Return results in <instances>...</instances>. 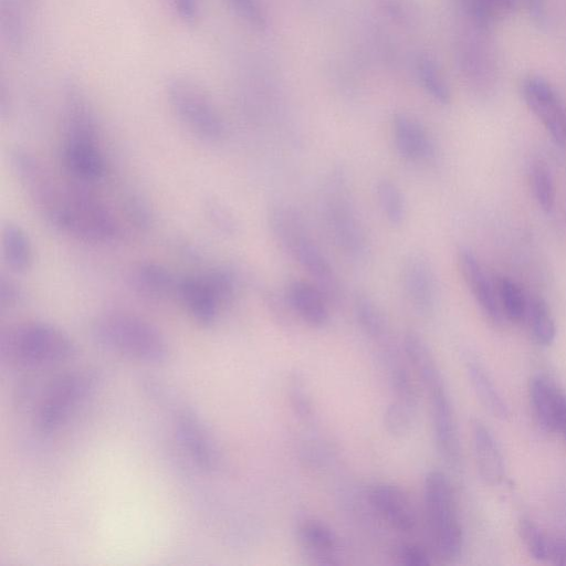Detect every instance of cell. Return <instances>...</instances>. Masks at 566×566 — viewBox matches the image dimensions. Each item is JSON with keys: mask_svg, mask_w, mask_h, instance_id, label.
Returning <instances> with one entry per match:
<instances>
[{"mask_svg": "<svg viewBox=\"0 0 566 566\" xmlns=\"http://www.w3.org/2000/svg\"><path fill=\"white\" fill-rule=\"evenodd\" d=\"M42 217L54 229L90 243H108L120 234L111 210L94 195L77 186L61 185L41 161L20 178Z\"/></svg>", "mask_w": 566, "mask_h": 566, "instance_id": "cell-1", "label": "cell"}, {"mask_svg": "<svg viewBox=\"0 0 566 566\" xmlns=\"http://www.w3.org/2000/svg\"><path fill=\"white\" fill-rule=\"evenodd\" d=\"M402 350L427 396L437 451L449 467L458 469L462 461L459 428L437 359L424 338L415 331H408L403 335Z\"/></svg>", "mask_w": 566, "mask_h": 566, "instance_id": "cell-2", "label": "cell"}, {"mask_svg": "<svg viewBox=\"0 0 566 566\" xmlns=\"http://www.w3.org/2000/svg\"><path fill=\"white\" fill-rule=\"evenodd\" d=\"M101 382L95 369L55 374L30 380L20 388L18 400L30 407L32 421L41 433H53L91 398Z\"/></svg>", "mask_w": 566, "mask_h": 566, "instance_id": "cell-3", "label": "cell"}, {"mask_svg": "<svg viewBox=\"0 0 566 566\" xmlns=\"http://www.w3.org/2000/svg\"><path fill=\"white\" fill-rule=\"evenodd\" d=\"M269 226L273 237L310 275L332 303L343 295L339 276L323 250L313 240L300 212L285 202H275L269 209Z\"/></svg>", "mask_w": 566, "mask_h": 566, "instance_id": "cell-4", "label": "cell"}, {"mask_svg": "<svg viewBox=\"0 0 566 566\" xmlns=\"http://www.w3.org/2000/svg\"><path fill=\"white\" fill-rule=\"evenodd\" d=\"M76 354L73 339L46 322H23L0 335V359L12 367L48 369L73 359Z\"/></svg>", "mask_w": 566, "mask_h": 566, "instance_id": "cell-5", "label": "cell"}, {"mask_svg": "<svg viewBox=\"0 0 566 566\" xmlns=\"http://www.w3.org/2000/svg\"><path fill=\"white\" fill-rule=\"evenodd\" d=\"M60 156L63 168L75 180L94 182L105 174L92 113L81 91L71 84L65 92V134Z\"/></svg>", "mask_w": 566, "mask_h": 566, "instance_id": "cell-6", "label": "cell"}, {"mask_svg": "<svg viewBox=\"0 0 566 566\" xmlns=\"http://www.w3.org/2000/svg\"><path fill=\"white\" fill-rule=\"evenodd\" d=\"M93 340L102 348L146 364H163L170 355L165 335L148 321L125 312L98 315L91 325Z\"/></svg>", "mask_w": 566, "mask_h": 566, "instance_id": "cell-7", "label": "cell"}, {"mask_svg": "<svg viewBox=\"0 0 566 566\" xmlns=\"http://www.w3.org/2000/svg\"><path fill=\"white\" fill-rule=\"evenodd\" d=\"M423 509L434 556L453 562L463 549V531L453 489L440 470H430L423 479Z\"/></svg>", "mask_w": 566, "mask_h": 566, "instance_id": "cell-8", "label": "cell"}, {"mask_svg": "<svg viewBox=\"0 0 566 566\" xmlns=\"http://www.w3.org/2000/svg\"><path fill=\"white\" fill-rule=\"evenodd\" d=\"M322 208L329 234L338 250L353 262L365 261L369 253L368 234L342 169H335L328 176Z\"/></svg>", "mask_w": 566, "mask_h": 566, "instance_id": "cell-9", "label": "cell"}, {"mask_svg": "<svg viewBox=\"0 0 566 566\" xmlns=\"http://www.w3.org/2000/svg\"><path fill=\"white\" fill-rule=\"evenodd\" d=\"M147 390L154 400L168 406L177 439L190 460L206 472L217 471L222 462L221 450L199 415L185 403L178 402L159 382L153 381Z\"/></svg>", "mask_w": 566, "mask_h": 566, "instance_id": "cell-10", "label": "cell"}, {"mask_svg": "<svg viewBox=\"0 0 566 566\" xmlns=\"http://www.w3.org/2000/svg\"><path fill=\"white\" fill-rule=\"evenodd\" d=\"M166 95L172 113L193 136L207 144H217L223 139L224 120L198 85L176 77L168 82Z\"/></svg>", "mask_w": 566, "mask_h": 566, "instance_id": "cell-11", "label": "cell"}, {"mask_svg": "<svg viewBox=\"0 0 566 566\" xmlns=\"http://www.w3.org/2000/svg\"><path fill=\"white\" fill-rule=\"evenodd\" d=\"M237 291V279L228 269H212L179 279L176 297L200 325L211 326Z\"/></svg>", "mask_w": 566, "mask_h": 566, "instance_id": "cell-12", "label": "cell"}, {"mask_svg": "<svg viewBox=\"0 0 566 566\" xmlns=\"http://www.w3.org/2000/svg\"><path fill=\"white\" fill-rule=\"evenodd\" d=\"M523 99L554 142L566 144V106L552 84L539 75H528L521 85Z\"/></svg>", "mask_w": 566, "mask_h": 566, "instance_id": "cell-13", "label": "cell"}, {"mask_svg": "<svg viewBox=\"0 0 566 566\" xmlns=\"http://www.w3.org/2000/svg\"><path fill=\"white\" fill-rule=\"evenodd\" d=\"M367 499L373 511L391 530L400 534H411L417 530L416 507L400 486L377 482L369 488Z\"/></svg>", "mask_w": 566, "mask_h": 566, "instance_id": "cell-14", "label": "cell"}, {"mask_svg": "<svg viewBox=\"0 0 566 566\" xmlns=\"http://www.w3.org/2000/svg\"><path fill=\"white\" fill-rule=\"evenodd\" d=\"M474 29L473 34L464 38L459 44V64L464 78L479 91L493 88L497 67L494 52L484 35L489 31Z\"/></svg>", "mask_w": 566, "mask_h": 566, "instance_id": "cell-15", "label": "cell"}, {"mask_svg": "<svg viewBox=\"0 0 566 566\" xmlns=\"http://www.w3.org/2000/svg\"><path fill=\"white\" fill-rule=\"evenodd\" d=\"M401 281L406 297L419 315L433 312L437 302V282L433 269L421 253H411L405 260Z\"/></svg>", "mask_w": 566, "mask_h": 566, "instance_id": "cell-16", "label": "cell"}, {"mask_svg": "<svg viewBox=\"0 0 566 566\" xmlns=\"http://www.w3.org/2000/svg\"><path fill=\"white\" fill-rule=\"evenodd\" d=\"M528 397L538 424L547 432L557 433L566 408V392L548 376L536 374L530 379Z\"/></svg>", "mask_w": 566, "mask_h": 566, "instance_id": "cell-17", "label": "cell"}, {"mask_svg": "<svg viewBox=\"0 0 566 566\" xmlns=\"http://www.w3.org/2000/svg\"><path fill=\"white\" fill-rule=\"evenodd\" d=\"M458 266L465 285L483 313L493 322H500L503 315L495 283L486 275L474 253L467 248L459 250Z\"/></svg>", "mask_w": 566, "mask_h": 566, "instance_id": "cell-18", "label": "cell"}, {"mask_svg": "<svg viewBox=\"0 0 566 566\" xmlns=\"http://www.w3.org/2000/svg\"><path fill=\"white\" fill-rule=\"evenodd\" d=\"M391 130L395 147L405 160L424 163L434 156V143L423 125L412 116L395 114Z\"/></svg>", "mask_w": 566, "mask_h": 566, "instance_id": "cell-19", "label": "cell"}, {"mask_svg": "<svg viewBox=\"0 0 566 566\" xmlns=\"http://www.w3.org/2000/svg\"><path fill=\"white\" fill-rule=\"evenodd\" d=\"M291 311L305 324L314 328L324 327L331 316V302L313 282L294 280L285 291Z\"/></svg>", "mask_w": 566, "mask_h": 566, "instance_id": "cell-20", "label": "cell"}, {"mask_svg": "<svg viewBox=\"0 0 566 566\" xmlns=\"http://www.w3.org/2000/svg\"><path fill=\"white\" fill-rule=\"evenodd\" d=\"M296 538L305 555L316 564H338L340 543L336 532L316 518H305L297 524Z\"/></svg>", "mask_w": 566, "mask_h": 566, "instance_id": "cell-21", "label": "cell"}, {"mask_svg": "<svg viewBox=\"0 0 566 566\" xmlns=\"http://www.w3.org/2000/svg\"><path fill=\"white\" fill-rule=\"evenodd\" d=\"M471 440L476 469L489 485H497L505 478V462L491 430L480 420L471 422Z\"/></svg>", "mask_w": 566, "mask_h": 566, "instance_id": "cell-22", "label": "cell"}, {"mask_svg": "<svg viewBox=\"0 0 566 566\" xmlns=\"http://www.w3.org/2000/svg\"><path fill=\"white\" fill-rule=\"evenodd\" d=\"M528 554L536 560L566 565V537L547 532L531 518H522L517 528Z\"/></svg>", "mask_w": 566, "mask_h": 566, "instance_id": "cell-23", "label": "cell"}, {"mask_svg": "<svg viewBox=\"0 0 566 566\" xmlns=\"http://www.w3.org/2000/svg\"><path fill=\"white\" fill-rule=\"evenodd\" d=\"M179 279L169 269L155 262H142L129 274L130 286L139 295L151 300L176 296Z\"/></svg>", "mask_w": 566, "mask_h": 566, "instance_id": "cell-24", "label": "cell"}, {"mask_svg": "<svg viewBox=\"0 0 566 566\" xmlns=\"http://www.w3.org/2000/svg\"><path fill=\"white\" fill-rule=\"evenodd\" d=\"M463 364L469 381L483 407L495 418L505 420L510 409L492 378L479 358L470 352L463 353Z\"/></svg>", "mask_w": 566, "mask_h": 566, "instance_id": "cell-25", "label": "cell"}, {"mask_svg": "<svg viewBox=\"0 0 566 566\" xmlns=\"http://www.w3.org/2000/svg\"><path fill=\"white\" fill-rule=\"evenodd\" d=\"M2 258L14 273L27 272L33 263V247L29 234L19 224L8 222L1 232Z\"/></svg>", "mask_w": 566, "mask_h": 566, "instance_id": "cell-26", "label": "cell"}, {"mask_svg": "<svg viewBox=\"0 0 566 566\" xmlns=\"http://www.w3.org/2000/svg\"><path fill=\"white\" fill-rule=\"evenodd\" d=\"M354 315L359 329L374 346L392 339L384 312L369 295L359 293L355 296Z\"/></svg>", "mask_w": 566, "mask_h": 566, "instance_id": "cell-27", "label": "cell"}, {"mask_svg": "<svg viewBox=\"0 0 566 566\" xmlns=\"http://www.w3.org/2000/svg\"><path fill=\"white\" fill-rule=\"evenodd\" d=\"M460 4L471 27L490 32L512 15L517 0H460Z\"/></svg>", "mask_w": 566, "mask_h": 566, "instance_id": "cell-28", "label": "cell"}, {"mask_svg": "<svg viewBox=\"0 0 566 566\" xmlns=\"http://www.w3.org/2000/svg\"><path fill=\"white\" fill-rule=\"evenodd\" d=\"M30 0H1L0 33L4 43L11 50H19L28 34V11Z\"/></svg>", "mask_w": 566, "mask_h": 566, "instance_id": "cell-29", "label": "cell"}, {"mask_svg": "<svg viewBox=\"0 0 566 566\" xmlns=\"http://www.w3.org/2000/svg\"><path fill=\"white\" fill-rule=\"evenodd\" d=\"M523 322L533 339L541 346H549L556 337V325L552 312L538 295H527V305Z\"/></svg>", "mask_w": 566, "mask_h": 566, "instance_id": "cell-30", "label": "cell"}, {"mask_svg": "<svg viewBox=\"0 0 566 566\" xmlns=\"http://www.w3.org/2000/svg\"><path fill=\"white\" fill-rule=\"evenodd\" d=\"M494 283L502 315L513 323H522L527 294L510 277L500 276Z\"/></svg>", "mask_w": 566, "mask_h": 566, "instance_id": "cell-31", "label": "cell"}, {"mask_svg": "<svg viewBox=\"0 0 566 566\" xmlns=\"http://www.w3.org/2000/svg\"><path fill=\"white\" fill-rule=\"evenodd\" d=\"M376 195L386 220L391 226H400L405 221L407 207L399 186L389 178H381L376 184Z\"/></svg>", "mask_w": 566, "mask_h": 566, "instance_id": "cell-32", "label": "cell"}, {"mask_svg": "<svg viewBox=\"0 0 566 566\" xmlns=\"http://www.w3.org/2000/svg\"><path fill=\"white\" fill-rule=\"evenodd\" d=\"M416 71L423 90L431 98L442 105L450 103V88L441 70L432 59L426 55L420 56L417 60Z\"/></svg>", "mask_w": 566, "mask_h": 566, "instance_id": "cell-33", "label": "cell"}, {"mask_svg": "<svg viewBox=\"0 0 566 566\" xmlns=\"http://www.w3.org/2000/svg\"><path fill=\"white\" fill-rule=\"evenodd\" d=\"M530 181L538 207L549 213L556 201V188L553 174L545 161L537 159L531 164Z\"/></svg>", "mask_w": 566, "mask_h": 566, "instance_id": "cell-34", "label": "cell"}, {"mask_svg": "<svg viewBox=\"0 0 566 566\" xmlns=\"http://www.w3.org/2000/svg\"><path fill=\"white\" fill-rule=\"evenodd\" d=\"M287 396L294 415L304 423L314 419V406L307 384L300 373L290 375L287 381Z\"/></svg>", "mask_w": 566, "mask_h": 566, "instance_id": "cell-35", "label": "cell"}, {"mask_svg": "<svg viewBox=\"0 0 566 566\" xmlns=\"http://www.w3.org/2000/svg\"><path fill=\"white\" fill-rule=\"evenodd\" d=\"M415 409L389 401L382 413V424L388 434L403 438L409 434L417 419Z\"/></svg>", "mask_w": 566, "mask_h": 566, "instance_id": "cell-36", "label": "cell"}, {"mask_svg": "<svg viewBox=\"0 0 566 566\" xmlns=\"http://www.w3.org/2000/svg\"><path fill=\"white\" fill-rule=\"evenodd\" d=\"M373 1L388 19L401 27H412L419 21L420 7L416 0Z\"/></svg>", "mask_w": 566, "mask_h": 566, "instance_id": "cell-37", "label": "cell"}, {"mask_svg": "<svg viewBox=\"0 0 566 566\" xmlns=\"http://www.w3.org/2000/svg\"><path fill=\"white\" fill-rule=\"evenodd\" d=\"M432 553L415 542L400 544L395 551L396 562L406 566H427L433 563Z\"/></svg>", "mask_w": 566, "mask_h": 566, "instance_id": "cell-38", "label": "cell"}, {"mask_svg": "<svg viewBox=\"0 0 566 566\" xmlns=\"http://www.w3.org/2000/svg\"><path fill=\"white\" fill-rule=\"evenodd\" d=\"M235 14L250 27L262 30L266 27L265 14L258 0H227Z\"/></svg>", "mask_w": 566, "mask_h": 566, "instance_id": "cell-39", "label": "cell"}, {"mask_svg": "<svg viewBox=\"0 0 566 566\" xmlns=\"http://www.w3.org/2000/svg\"><path fill=\"white\" fill-rule=\"evenodd\" d=\"M206 214L210 223L220 232L234 234L237 232V221L232 214L220 203L210 201L206 205Z\"/></svg>", "mask_w": 566, "mask_h": 566, "instance_id": "cell-40", "label": "cell"}, {"mask_svg": "<svg viewBox=\"0 0 566 566\" xmlns=\"http://www.w3.org/2000/svg\"><path fill=\"white\" fill-rule=\"evenodd\" d=\"M174 13L187 24L196 23L200 18L199 0H167Z\"/></svg>", "mask_w": 566, "mask_h": 566, "instance_id": "cell-41", "label": "cell"}, {"mask_svg": "<svg viewBox=\"0 0 566 566\" xmlns=\"http://www.w3.org/2000/svg\"><path fill=\"white\" fill-rule=\"evenodd\" d=\"M22 298L20 286L8 276L2 275L0 279V304L2 308H11L17 306Z\"/></svg>", "mask_w": 566, "mask_h": 566, "instance_id": "cell-42", "label": "cell"}, {"mask_svg": "<svg viewBox=\"0 0 566 566\" xmlns=\"http://www.w3.org/2000/svg\"><path fill=\"white\" fill-rule=\"evenodd\" d=\"M521 1L531 19L538 25L546 20V0H517Z\"/></svg>", "mask_w": 566, "mask_h": 566, "instance_id": "cell-43", "label": "cell"}, {"mask_svg": "<svg viewBox=\"0 0 566 566\" xmlns=\"http://www.w3.org/2000/svg\"><path fill=\"white\" fill-rule=\"evenodd\" d=\"M130 218H134L136 223L142 227L149 223V212L147 206L139 199L130 198L127 205Z\"/></svg>", "mask_w": 566, "mask_h": 566, "instance_id": "cell-44", "label": "cell"}, {"mask_svg": "<svg viewBox=\"0 0 566 566\" xmlns=\"http://www.w3.org/2000/svg\"><path fill=\"white\" fill-rule=\"evenodd\" d=\"M557 433L562 436L563 440L566 443V408L563 412Z\"/></svg>", "mask_w": 566, "mask_h": 566, "instance_id": "cell-45", "label": "cell"}]
</instances>
